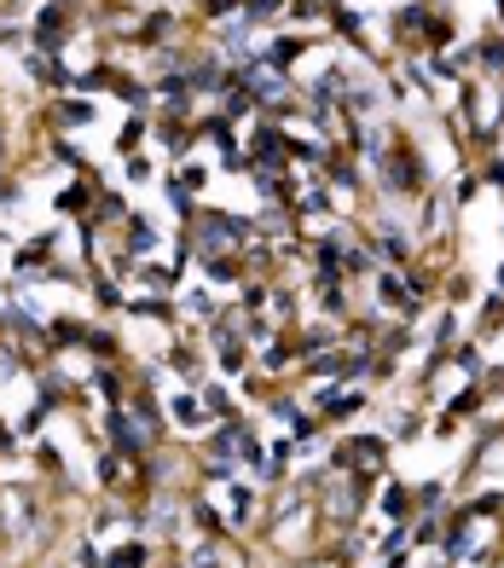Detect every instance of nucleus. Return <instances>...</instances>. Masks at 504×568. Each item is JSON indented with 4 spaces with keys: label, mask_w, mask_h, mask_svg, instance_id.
I'll list each match as a JSON object with an SVG mask.
<instances>
[{
    "label": "nucleus",
    "mask_w": 504,
    "mask_h": 568,
    "mask_svg": "<svg viewBox=\"0 0 504 568\" xmlns=\"http://www.w3.org/2000/svg\"><path fill=\"white\" fill-rule=\"evenodd\" d=\"M174 418H180V423H197V400L180 395V400H174Z\"/></svg>",
    "instance_id": "1"
}]
</instances>
